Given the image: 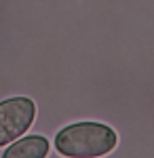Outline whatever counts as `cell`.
<instances>
[{
  "mask_svg": "<svg viewBox=\"0 0 154 158\" xmlns=\"http://www.w3.org/2000/svg\"><path fill=\"white\" fill-rule=\"evenodd\" d=\"M118 137L114 129L99 122H76L61 129L55 137V148L63 156L93 158L104 156L116 148Z\"/></svg>",
  "mask_w": 154,
  "mask_h": 158,
  "instance_id": "6da1fadb",
  "label": "cell"
},
{
  "mask_svg": "<svg viewBox=\"0 0 154 158\" xmlns=\"http://www.w3.org/2000/svg\"><path fill=\"white\" fill-rule=\"evenodd\" d=\"M36 116V106L28 97H13L0 103V148L17 139L30 129Z\"/></svg>",
  "mask_w": 154,
  "mask_h": 158,
  "instance_id": "7a4b0ae2",
  "label": "cell"
},
{
  "mask_svg": "<svg viewBox=\"0 0 154 158\" xmlns=\"http://www.w3.org/2000/svg\"><path fill=\"white\" fill-rule=\"evenodd\" d=\"M47 152H49L47 139L38 137V135H32V137H24L17 143H13L4 152V158H42V156H47Z\"/></svg>",
  "mask_w": 154,
  "mask_h": 158,
  "instance_id": "3957f363",
  "label": "cell"
}]
</instances>
